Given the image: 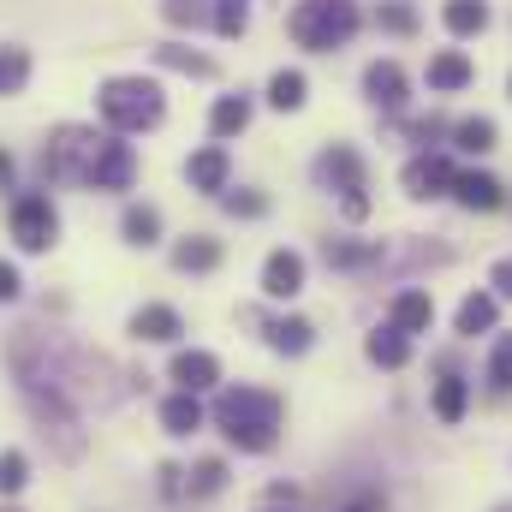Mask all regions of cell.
<instances>
[{"label":"cell","mask_w":512,"mask_h":512,"mask_svg":"<svg viewBox=\"0 0 512 512\" xmlns=\"http://www.w3.org/2000/svg\"><path fill=\"white\" fill-rule=\"evenodd\" d=\"M149 54H155V66H167V72H179V78H215V60L197 54V48H185V42H155Z\"/></svg>","instance_id":"83f0119b"},{"label":"cell","mask_w":512,"mask_h":512,"mask_svg":"<svg viewBox=\"0 0 512 512\" xmlns=\"http://www.w3.org/2000/svg\"><path fill=\"white\" fill-rule=\"evenodd\" d=\"M262 340H268V352H280V358H304V352L316 346V322H310V316H268V322H262Z\"/></svg>","instance_id":"e0dca14e"},{"label":"cell","mask_w":512,"mask_h":512,"mask_svg":"<svg viewBox=\"0 0 512 512\" xmlns=\"http://www.w3.org/2000/svg\"><path fill=\"white\" fill-rule=\"evenodd\" d=\"M30 72H36V60H30V48H24V42H0V102H12V96H24V84H30Z\"/></svg>","instance_id":"f546056e"},{"label":"cell","mask_w":512,"mask_h":512,"mask_svg":"<svg viewBox=\"0 0 512 512\" xmlns=\"http://www.w3.org/2000/svg\"><path fill=\"white\" fill-rule=\"evenodd\" d=\"M489 18H495L489 0H447V6H441V24H447L453 36H483Z\"/></svg>","instance_id":"4dcf8cb0"},{"label":"cell","mask_w":512,"mask_h":512,"mask_svg":"<svg viewBox=\"0 0 512 512\" xmlns=\"http://www.w3.org/2000/svg\"><path fill=\"white\" fill-rule=\"evenodd\" d=\"M429 405H435V417L453 429V423H465V411H471V382L459 376V370H447L441 382H435V393H429Z\"/></svg>","instance_id":"d4e9b609"},{"label":"cell","mask_w":512,"mask_h":512,"mask_svg":"<svg viewBox=\"0 0 512 512\" xmlns=\"http://www.w3.org/2000/svg\"><path fill=\"white\" fill-rule=\"evenodd\" d=\"M453 149L459 155H489V149H501V126L489 120V114H471V120H453Z\"/></svg>","instance_id":"4316f807"},{"label":"cell","mask_w":512,"mask_h":512,"mask_svg":"<svg viewBox=\"0 0 512 512\" xmlns=\"http://www.w3.org/2000/svg\"><path fill=\"white\" fill-rule=\"evenodd\" d=\"M209 24H215V36L239 42L251 30V0H209Z\"/></svg>","instance_id":"d6a6232c"},{"label":"cell","mask_w":512,"mask_h":512,"mask_svg":"<svg viewBox=\"0 0 512 512\" xmlns=\"http://www.w3.org/2000/svg\"><path fill=\"white\" fill-rule=\"evenodd\" d=\"M364 358H370L376 370H405V364H411V334H399V328L387 322V328H376V334L364 340Z\"/></svg>","instance_id":"484cf974"},{"label":"cell","mask_w":512,"mask_h":512,"mask_svg":"<svg viewBox=\"0 0 512 512\" xmlns=\"http://www.w3.org/2000/svg\"><path fill=\"white\" fill-rule=\"evenodd\" d=\"M161 18H167L173 30H197V24L209 18V0H161Z\"/></svg>","instance_id":"74e56055"},{"label":"cell","mask_w":512,"mask_h":512,"mask_svg":"<svg viewBox=\"0 0 512 512\" xmlns=\"http://www.w3.org/2000/svg\"><path fill=\"white\" fill-rule=\"evenodd\" d=\"M322 262L340 268V274H370L387 262V245L376 239H322Z\"/></svg>","instance_id":"2e32d148"},{"label":"cell","mask_w":512,"mask_h":512,"mask_svg":"<svg viewBox=\"0 0 512 512\" xmlns=\"http://www.w3.org/2000/svg\"><path fill=\"white\" fill-rule=\"evenodd\" d=\"M215 203H221V209H227L233 221H262V215H268V197H262V191H251V185H239V191L227 185V191H221Z\"/></svg>","instance_id":"836d02e7"},{"label":"cell","mask_w":512,"mask_h":512,"mask_svg":"<svg viewBox=\"0 0 512 512\" xmlns=\"http://www.w3.org/2000/svg\"><path fill=\"white\" fill-rule=\"evenodd\" d=\"M6 233H12V245L24 256L54 251L60 245V209H54V197L48 191H18L12 209H6Z\"/></svg>","instance_id":"52a82bcc"},{"label":"cell","mask_w":512,"mask_h":512,"mask_svg":"<svg viewBox=\"0 0 512 512\" xmlns=\"http://www.w3.org/2000/svg\"><path fill=\"white\" fill-rule=\"evenodd\" d=\"M262 512H298V507H262Z\"/></svg>","instance_id":"bcb514c9"},{"label":"cell","mask_w":512,"mask_h":512,"mask_svg":"<svg viewBox=\"0 0 512 512\" xmlns=\"http://www.w3.org/2000/svg\"><path fill=\"white\" fill-rule=\"evenodd\" d=\"M167 382L185 387V393H209V387H221V358L203 352V346H179L173 364H167Z\"/></svg>","instance_id":"9a60e30c"},{"label":"cell","mask_w":512,"mask_h":512,"mask_svg":"<svg viewBox=\"0 0 512 512\" xmlns=\"http://www.w3.org/2000/svg\"><path fill=\"white\" fill-rule=\"evenodd\" d=\"M131 185H137V149H131L120 131H102L84 191H131Z\"/></svg>","instance_id":"ba28073f"},{"label":"cell","mask_w":512,"mask_h":512,"mask_svg":"<svg viewBox=\"0 0 512 512\" xmlns=\"http://www.w3.org/2000/svg\"><path fill=\"white\" fill-rule=\"evenodd\" d=\"M304 274H310V262L298 251H268L262 256V298H274V304H292L298 292H304Z\"/></svg>","instance_id":"7c38bea8"},{"label":"cell","mask_w":512,"mask_h":512,"mask_svg":"<svg viewBox=\"0 0 512 512\" xmlns=\"http://www.w3.org/2000/svg\"><path fill=\"white\" fill-rule=\"evenodd\" d=\"M507 96H512V78H507Z\"/></svg>","instance_id":"7dc6e473"},{"label":"cell","mask_w":512,"mask_h":512,"mask_svg":"<svg viewBox=\"0 0 512 512\" xmlns=\"http://www.w3.org/2000/svg\"><path fill=\"white\" fill-rule=\"evenodd\" d=\"M447 131H453V126H447L441 114H417V120H405V137H411L417 149H435V143H441Z\"/></svg>","instance_id":"f35d334b"},{"label":"cell","mask_w":512,"mask_h":512,"mask_svg":"<svg viewBox=\"0 0 512 512\" xmlns=\"http://www.w3.org/2000/svg\"><path fill=\"white\" fill-rule=\"evenodd\" d=\"M489 286H495V298H512V256H501V262L489 268Z\"/></svg>","instance_id":"b9f144b4"},{"label":"cell","mask_w":512,"mask_h":512,"mask_svg":"<svg viewBox=\"0 0 512 512\" xmlns=\"http://www.w3.org/2000/svg\"><path fill=\"white\" fill-rule=\"evenodd\" d=\"M251 114H256V96H251V90L215 96V108H209V137H215V143H233V137H245Z\"/></svg>","instance_id":"d6986e66"},{"label":"cell","mask_w":512,"mask_h":512,"mask_svg":"<svg viewBox=\"0 0 512 512\" xmlns=\"http://www.w3.org/2000/svg\"><path fill=\"white\" fill-rule=\"evenodd\" d=\"M24 483H30V453H18V447H6V453H0V501H12V495H24Z\"/></svg>","instance_id":"e575fe53"},{"label":"cell","mask_w":512,"mask_h":512,"mask_svg":"<svg viewBox=\"0 0 512 512\" xmlns=\"http://www.w3.org/2000/svg\"><path fill=\"white\" fill-rule=\"evenodd\" d=\"M12 179H18V161H12V149L0 143V191H12Z\"/></svg>","instance_id":"ee69618b"},{"label":"cell","mask_w":512,"mask_h":512,"mask_svg":"<svg viewBox=\"0 0 512 512\" xmlns=\"http://www.w3.org/2000/svg\"><path fill=\"white\" fill-rule=\"evenodd\" d=\"M358 24H364V6H358V0H298V6L286 12V36H292L298 48H310V54L346 48V42L358 36Z\"/></svg>","instance_id":"3957f363"},{"label":"cell","mask_w":512,"mask_h":512,"mask_svg":"<svg viewBox=\"0 0 512 512\" xmlns=\"http://www.w3.org/2000/svg\"><path fill=\"white\" fill-rule=\"evenodd\" d=\"M429 90L435 96H453V90H465L471 78H477V66H471V54H459V48H441V54H429Z\"/></svg>","instance_id":"7402d4cb"},{"label":"cell","mask_w":512,"mask_h":512,"mask_svg":"<svg viewBox=\"0 0 512 512\" xmlns=\"http://www.w3.org/2000/svg\"><path fill=\"white\" fill-rule=\"evenodd\" d=\"M24 393V405H30V417L42 423V441H54V453L72 465V459H84V423H78V405L66 399V393H54V387H18Z\"/></svg>","instance_id":"8992f818"},{"label":"cell","mask_w":512,"mask_h":512,"mask_svg":"<svg viewBox=\"0 0 512 512\" xmlns=\"http://www.w3.org/2000/svg\"><path fill=\"white\" fill-rule=\"evenodd\" d=\"M489 387L512 393V334H495V346H489Z\"/></svg>","instance_id":"8d00e7d4"},{"label":"cell","mask_w":512,"mask_h":512,"mask_svg":"<svg viewBox=\"0 0 512 512\" xmlns=\"http://www.w3.org/2000/svg\"><path fill=\"white\" fill-rule=\"evenodd\" d=\"M453 161L441 155V149H417L411 161H405V173H399V185H405V197L411 203H435V197H447L453 191Z\"/></svg>","instance_id":"9c48e42d"},{"label":"cell","mask_w":512,"mask_h":512,"mask_svg":"<svg viewBox=\"0 0 512 512\" xmlns=\"http://www.w3.org/2000/svg\"><path fill=\"white\" fill-rule=\"evenodd\" d=\"M364 102L376 108V114H405V102H411V78H405V66L399 60H370L364 66Z\"/></svg>","instance_id":"30bf717a"},{"label":"cell","mask_w":512,"mask_h":512,"mask_svg":"<svg viewBox=\"0 0 512 512\" xmlns=\"http://www.w3.org/2000/svg\"><path fill=\"white\" fill-rule=\"evenodd\" d=\"M387 322H393L399 334H429V328H435V298H429L423 286H405V292L387 304Z\"/></svg>","instance_id":"44dd1931"},{"label":"cell","mask_w":512,"mask_h":512,"mask_svg":"<svg viewBox=\"0 0 512 512\" xmlns=\"http://www.w3.org/2000/svg\"><path fill=\"white\" fill-rule=\"evenodd\" d=\"M340 512H382V495H358L352 507H340Z\"/></svg>","instance_id":"f6af8a7d"},{"label":"cell","mask_w":512,"mask_h":512,"mask_svg":"<svg viewBox=\"0 0 512 512\" xmlns=\"http://www.w3.org/2000/svg\"><path fill=\"white\" fill-rule=\"evenodd\" d=\"M0 512H18V507H0Z\"/></svg>","instance_id":"c3c4849f"},{"label":"cell","mask_w":512,"mask_h":512,"mask_svg":"<svg viewBox=\"0 0 512 512\" xmlns=\"http://www.w3.org/2000/svg\"><path fill=\"white\" fill-rule=\"evenodd\" d=\"M227 477H233V471H227V459H197V465L185 471V495H191V501H209V495H221V489H227Z\"/></svg>","instance_id":"1f68e13d"},{"label":"cell","mask_w":512,"mask_h":512,"mask_svg":"<svg viewBox=\"0 0 512 512\" xmlns=\"http://www.w3.org/2000/svg\"><path fill=\"white\" fill-rule=\"evenodd\" d=\"M268 507H298V483H268Z\"/></svg>","instance_id":"7bdbcfd3"},{"label":"cell","mask_w":512,"mask_h":512,"mask_svg":"<svg viewBox=\"0 0 512 512\" xmlns=\"http://www.w3.org/2000/svg\"><path fill=\"white\" fill-rule=\"evenodd\" d=\"M310 179H316V191L340 197L346 221H364L370 215V167H364L358 143H322L316 161H310Z\"/></svg>","instance_id":"277c9868"},{"label":"cell","mask_w":512,"mask_h":512,"mask_svg":"<svg viewBox=\"0 0 512 512\" xmlns=\"http://www.w3.org/2000/svg\"><path fill=\"white\" fill-rule=\"evenodd\" d=\"M120 239H126L131 251H155V245H161V209H155V203H126Z\"/></svg>","instance_id":"cb8c5ba5"},{"label":"cell","mask_w":512,"mask_h":512,"mask_svg":"<svg viewBox=\"0 0 512 512\" xmlns=\"http://www.w3.org/2000/svg\"><path fill=\"white\" fill-rule=\"evenodd\" d=\"M215 429L227 435V447L239 453H274L280 447V423H286V399L268 387H221L215 393Z\"/></svg>","instance_id":"6da1fadb"},{"label":"cell","mask_w":512,"mask_h":512,"mask_svg":"<svg viewBox=\"0 0 512 512\" xmlns=\"http://www.w3.org/2000/svg\"><path fill=\"white\" fill-rule=\"evenodd\" d=\"M495 316H501V298L495 292H471L453 316V334L459 340H477V334H495Z\"/></svg>","instance_id":"603a6c76"},{"label":"cell","mask_w":512,"mask_h":512,"mask_svg":"<svg viewBox=\"0 0 512 512\" xmlns=\"http://www.w3.org/2000/svg\"><path fill=\"white\" fill-rule=\"evenodd\" d=\"M495 512H512V507H495Z\"/></svg>","instance_id":"681fc988"},{"label":"cell","mask_w":512,"mask_h":512,"mask_svg":"<svg viewBox=\"0 0 512 512\" xmlns=\"http://www.w3.org/2000/svg\"><path fill=\"white\" fill-rule=\"evenodd\" d=\"M304 102H310V78H304L298 66H280V72L268 78V108H274V114H298Z\"/></svg>","instance_id":"f1b7e54d"},{"label":"cell","mask_w":512,"mask_h":512,"mask_svg":"<svg viewBox=\"0 0 512 512\" xmlns=\"http://www.w3.org/2000/svg\"><path fill=\"white\" fill-rule=\"evenodd\" d=\"M376 24H382L387 36H417V6L411 0H382L376 6Z\"/></svg>","instance_id":"d590c367"},{"label":"cell","mask_w":512,"mask_h":512,"mask_svg":"<svg viewBox=\"0 0 512 512\" xmlns=\"http://www.w3.org/2000/svg\"><path fill=\"white\" fill-rule=\"evenodd\" d=\"M167 262H173L179 274H215V268L227 262V251H221V239H215V233H185V239L167 251Z\"/></svg>","instance_id":"ffe728a7"},{"label":"cell","mask_w":512,"mask_h":512,"mask_svg":"<svg viewBox=\"0 0 512 512\" xmlns=\"http://www.w3.org/2000/svg\"><path fill=\"white\" fill-rule=\"evenodd\" d=\"M155 495H161V501H179V495H185V465H173V459L155 465Z\"/></svg>","instance_id":"ab89813d"},{"label":"cell","mask_w":512,"mask_h":512,"mask_svg":"<svg viewBox=\"0 0 512 512\" xmlns=\"http://www.w3.org/2000/svg\"><path fill=\"white\" fill-rule=\"evenodd\" d=\"M447 197H453L459 209H471V215H495V209L507 203V185H501L495 173H483V167H459Z\"/></svg>","instance_id":"4fadbf2b"},{"label":"cell","mask_w":512,"mask_h":512,"mask_svg":"<svg viewBox=\"0 0 512 512\" xmlns=\"http://www.w3.org/2000/svg\"><path fill=\"white\" fill-rule=\"evenodd\" d=\"M18 298H24V274H18V262L0 256V304H18Z\"/></svg>","instance_id":"60d3db41"},{"label":"cell","mask_w":512,"mask_h":512,"mask_svg":"<svg viewBox=\"0 0 512 512\" xmlns=\"http://www.w3.org/2000/svg\"><path fill=\"white\" fill-rule=\"evenodd\" d=\"M203 423H209V411H203V393H185V387H173V393L161 399V429H167L173 441H191Z\"/></svg>","instance_id":"ac0fdd59"},{"label":"cell","mask_w":512,"mask_h":512,"mask_svg":"<svg viewBox=\"0 0 512 512\" xmlns=\"http://www.w3.org/2000/svg\"><path fill=\"white\" fill-rule=\"evenodd\" d=\"M96 114L102 126L120 131V137H137V131H155L167 120V90L143 72H126V78H102L96 90Z\"/></svg>","instance_id":"7a4b0ae2"},{"label":"cell","mask_w":512,"mask_h":512,"mask_svg":"<svg viewBox=\"0 0 512 512\" xmlns=\"http://www.w3.org/2000/svg\"><path fill=\"white\" fill-rule=\"evenodd\" d=\"M185 185L203 191V197H221V191L233 185V155H227V143L191 149V155H185Z\"/></svg>","instance_id":"8fae6325"},{"label":"cell","mask_w":512,"mask_h":512,"mask_svg":"<svg viewBox=\"0 0 512 512\" xmlns=\"http://www.w3.org/2000/svg\"><path fill=\"white\" fill-rule=\"evenodd\" d=\"M96 143H102L96 126H78V120L54 126L42 137V155H36L42 179H48V185H84V179H90V161H96Z\"/></svg>","instance_id":"5b68a950"},{"label":"cell","mask_w":512,"mask_h":512,"mask_svg":"<svg viewBox=\"0 0 512 512\" xmlns=\"http://www.w3.org/2000/svg\"><path fill=\"white\" fill-rule=\"evenodd\" d=\"M126 334L137 346H179V334H185V316L173 310V304H137L126 322Z\"/></svg>","instance_id":"5bb4252c"}]
</instances>
